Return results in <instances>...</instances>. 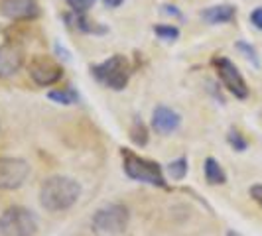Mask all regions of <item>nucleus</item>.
<instances>
[{"instance_id": "1", "label": "nucleus", "mask_w": 262, "mask_h": 236, "mask_svg": "<svg viewBox=\"0 0 262 236\" xmlns=\"http://www.w3.org/2000/svg\"><path fill=\"white\" fill-rule=\"evenodd\" d=\"M79 195H81V187L77 181L71 177H63V175H55V177L46 179L39 189L41 207L46 210H52V213L71 209L77 203Z\"/></svg>"}, {"instance_id": "2", "label": "nucleus", "mask_w": 262, "mask_h": 236, "mask_svg": "<svg viewBox=\"0 0 262 236\" xmlns=\"http://www.w3.org/2000/svg\"><path fill=\"white\" fill-rule=\"evenodd\" d=\"M122 161H124V171L130 179L136 181H144L150 185H158V187H168L166 177L162 173V168L156 161H150L146 157H140L132 154L130 150H122Z\"/></svg>"}, {"instance_id": "3", "label": "nucleus", "mask_w": 262, "mask_h": 236, "mask_svg": "<svg viewBox=\"0 0 262 236\" xmlns=\"http://www.w3.org/2000/svg\"><path fill=\"white\" fill-rule=\"evenodd\" d=\"M38 219L24 207H10L0 215V236H34Z\"/></svg>"}, {"instance_id": "4", "label": "nucleus", "mask_w": 262, "mask_h": 236, "mask_svg": "<svg viewBox=\"0 0 262 236\" xmlns=\"http://www.w3.org/2000/svg\"><path fill=\"white\" fill-rule=\"evenodd\" d=\"M93 77L99 83H103L108 89L120 91L126 87L128 83V75H130V67L124 55H113L111 59H106L99 65L91 67Z\"/></svg>"}, {"instance_id": "5", "label": "nucleus", "mask_w": 262, "mask_h": 236, "mask_svg": "<svg viewBox=\"0 0 262 236\" xmlns=\"http://www.w3.org/2000/svg\"><path fill=\"white\" fill-rule=\"evenodd\" d=\"M93 230L103 236L120 234L128 224V209L124 205H106L99 209L91 219Z\"/></svg>"}, {"instance_id": "6", "label": "nucleus", "mask_w": 262, "mask_h": 236, "mask_svg": "<svg viewBox=\"0 0 262 236\" xmlns=\"http://www.w3.org/2000/svg\"><path fill=\"white\" fill-rule=\"evenodd\" d=\"M30 166L20 157H0V191L18 189L26 181Z\"/></svg>"}, {"instance_id": "7", "label": "nucleus", "mask_w": 262, "mask_h": 236, "mask_svg": "<svg viewBox=\"0 0 262 236\" xmlns=\"http://www.w3.org/2000/svg\"><path fill=\"white\" fill-rule=\"evenodd\" d=\"M215 69L219 73V77L223 81V85L229 91L235 95L236 99H247L249 97V87H247V81L241 75V71L235 67V63L227 57H217L215 61Z\"/></svg>"}, {"instance_id": "8", "label": "nucleus", "mask_w": 262, "mask_h": 236, "mask_svg": "<svg viewBox=\"0 0 262 236\" xmlns=\"http://www.w3.org/2000/svg\"><path fill=\"white\" fill-rule=\"evenodd\" d=\"M30 75L34 79V83H38L41 87H50L61 79L63 69L50 57H34V61L30 63Z\"/></svg>"}, {"instance_id": "9", "label": "nucleus", "mask_w": 262, "mask_h": 236, "mask_svg": "<svg viewBox=\"0 0 262 236\" xmlns=\"http://www.w3.org/2000/svg\"><path fill=\"white\" fill-rule=\"evenodd\" d=\"M0 12L10 20H34L39 16L36 0H0Z\"/></svg>"}, {"instance_id": "10", "label": "nucleus", "mask_w": 262, "mask_h": 236, "mask_svg": "<svg viewBox=\"0 0 262 236\" xmlns=\"http://www.w3.org/2000/svg\"><path fill=\"white\" fill-rule=\"evenodd\" d=\"M24 63V52L18 43L6 41L0 45V79L14 75Z\"/></svg>"}, {"instance_id": "11", "label": "nucleus", "mask_w": 262, "mask_h": 236, "mask_svg": "<svg viewBox=\"0 0 262 236\" xmlns=\"http://www.w3.org/2000/svg\"><path fill=\"white\" fill-rule=\"evenodd\" d=\"M180 122H182V116L168 106H158L154 110V116H152V124L160 134H170V132L178 130Z\"/></svg>"}, {"instance_id": "12", "label": "nucleus", "mask_w": 262, "mask_h": 236, "mask_svg": "<svg viewBox=\"0 0 262 236\" xmlns=\"http://www.w3.org/2000/svg\"><path fill=\"white\" fill-rule=\"evenodd\" d=\"M236 16V8L233 4H217L201 12V18L209 24H227L233 22Z\"/></svg>"}, {"instance_id": "13", "label": "nucleus", "mask_w": 262, "mask_h": 236, "mask_svg": "<svg viewBox=\"0 0 262 236\" xmlns=\"http://www.w3.org/2000/svg\"><path fill=\"white\" fill-rule=\"evenodd\" d=\"M203 171H205V179H207L211 185H223L225 181H227V175H225L223 168L219 166V161H217L215 157H207V159H205Z\"/></svg>"}, {"instance_id": "14", "label": "nucleus", "mask_w": 262, "mask_h": 236, "mask_svg": "<svg viewBox=\"0 0 262 236\" xmlns=\"http://www.w3.org/2000/svg\"><path fill=\"white\" fill-rule=\"evenodd\" d=\"M52 101L55 103H59V105H75L79 101V95L71 87H67V89H59V91H52L48 95Z\"/></svg>"}, {"instance_id": "15", "label": "nucleus", "mask_w": 262, "mask_h": 236, "mask_svg": "<svg viewBox=\"0 0 262 236\" xmlns=\"http://www.w3.org/2000/svg\"><path fill=\"white\" fill-rule=\"evenodd\" d=\"M130 138L132 142L136 146H146L148 144V130H146L144 122L140 118H136L132 122V128H130Z\"/></svg>"}, {"instance_id": "16", "label": "nucleus", "mask_w": 262, "mask_h": 236, "mask_svg": "<svg viewBox=\"0 0 262 236\" xmlns=\"http://www.w3.org/2000/svg\"><path fill=\"white\" fill-rule=\"evenodd\" d=\"M75 26H77V30L85 32V34H105L106 32V28L97 26L95 22H89V20H87V18H83L81 14L75 16Z\"/></svg>"}, {"instance_id": "17", "label": "nucleus", "mask_w": 262, "mask_h": 236, "mask_svg": "<svg viewBox=\"0 0 262 236\" xmlns=\"http://www.w3.org/2000/svg\"><path fill=\"white\" fill-rule=\"evenodd\" d=\"M168 173H170L171 179H184L185 173H187V159L180 157V159L171 161L170 166H168Z\"/></svg>"}, {"instance_id": "18", "label": "nucleus", "mask_w": 262, "mask_h": 236, "mask_svg": "<svg viewBox=\"0 0 262 236\" xmlns=\"http://www.w3.org/2000/svg\"><path fill=\"white\" fill-rule=\"evenodd\" d=\"M154 34L160 36L162 39H168V41H173L180 36V30L176 26H156L154 28Z\"/></svg>"}, {"instance_id": "19", "label": "nucleus", "mask_w": 262, "mask_h": 236, "mask_svg": "<svg viewBox=\"0 0 262 236\" xmlns=\"http://www.w3.org/2000/svg\"><path fill=\"white\" fill-rule=\"evenodd\" d=\"M227 140H229V144L235 148L236 152H243V150H247V140H245V136L241 134V132L236 130H231L229 132V136H227Z\"/></svg>"}, {"instance_id": "20", "label": "nucleus", "mask_w": 262, "mask_h": 236, "mask_svg": "<svg viewBox=\"0 0 262 236\" xmlns=\"http://www.w3.org/2000/svg\"><path fill=\"white\" fill-rule=\"evenodd\" d=\"M67 4H69V8H73L75 14H83L95 4V0H67Z\"/></svg>"}, {"instance_id": "21", "label": "nucleus", "mask_w": 262, "mask_h": 236, "mask_svg": "<svg viewBox=\"0 0 262 236\" xmlns=\"http://www.w3.org/2000/svg\"><path fill=\"white\" fill-rule=\"evenodd\" d=\"M236 48H238L241 52L247 53V57H249L250 61L254 63V65H258V57H256V52H254V48H250L249 43H245V41H238V43H236Z\"/></svg>"}, {"instance_id": "22", "label": "nucleus", "mask_w": 262, "mask_h": 236, "mask_svg": "<svg viewBox=\"0 0 262 236\" xmlns=\"http://www.w3.org/2000/svg\"><path fill=\"white\" fill-rule=\"evenodd\" d=\"M250 22L258 28V30H262V8L252 10V14H250Z\"/></svg>"}, {"instance_id": "23", "label": "nucleus", "mask_w": 262, "mask_h": 236, "mask_svg": "<svg viewBox=\"0 0 262 236\" xmlns=\"http://www.w3.org/2000/svg\"><path fill=\"white\" fill-rule=\"evenodd\" d=\"M250 195H252V199L262 207V185H252V187H250Z\"/></svg>"}, {"instance_id": "24", "label": "nucleus", "mask_w": 262, "mask_h": 236, "mask_svg": "<svg viewBox=\"0 0 262 236\" xmlns=\"http://www.w3.org/2000/svg\"><path fill=\"white\" fill-rule=\"evenodd\" d=\"M124 0H105V4L108 6V8H117V6H120Z\"/></svg>"}, {"instance_id": "25", "label": "nucleus", "mask_w": 262, "mask_h": 236, "mask_svg": "<svg viewBox=\"0 0 262 236\" xmlns=\"http://www.w3.org/2000/svg\"><path fill=\"white\" fill-rule=\"evenodd\" d=\"M227 236H241V234H238V232H235V230H229V232H227Z\"/></svg>"}]
</instances>
